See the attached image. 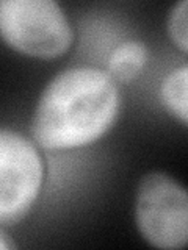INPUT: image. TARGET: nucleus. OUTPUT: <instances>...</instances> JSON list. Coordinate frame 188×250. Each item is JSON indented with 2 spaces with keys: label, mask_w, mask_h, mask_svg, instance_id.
<instances>
[{
  "label": "nucleus",
  "mask_w": 188,
  "mask_h": 250,
  "mask_svg": "<svg viewBox=\"0 0 188 250\" xmlns=\"http://www.w3.org/2000/svg\"><path fill=\"white\" fill-rule=\"evenodd\" d=\"M119 92L97 67H70L46 86L31 121L36 143L50 150L74 148L97 141L112 127Z\"/></svg>",
  "instance_id": "obj_1"
},
{
  "label": "nucleus",
  "mask_w": 188,
  "mask_h": 250,
  "mask_svg": "<svg viewBox=\"0 0 188 250\" xmlns=\"http://www.w3.org/2000/svg\"><path fill=\"white\" fill-rule=\"evenodd\" d=\"M43 178L36 147L19 133L0 128V224H14L28 213Z\"/></svg>",
  "instance_id": "obj_4"
},
{
  "label": "nucleus",
  "mask_w": 188,
  "mask_h": 250,
  "mask_svg": "<svg viewBox=\"0 0 188 250\" xmlns=\"http://www.w3.org/2000/svg\"><path fill=\"white\" fill-rule=\"evenodd\" d=\"M0 36L21 53L55 58L66 53L74 31L53 0H0Z\"/></svg>",
  "instance_id": "obj_2"
},
{
  "label": "nucleus",
  "mask_w": 188,
  "mask_h": 250,
  "mask_svg": "<svg viewBox=\"0 0 188 250\" xmlns=\"http://www.w3.org/2000/svg\"><path fill=\"white\" fill-rule=\"evenodd\" d=\"M187 86H188V69L182 66L164 78L162 84V102L168 111L177 116L184 124L188 121L187 109Z\"/></svg>",
  "instance_id": "obj_6"
},
{
  "label": "nucleus",
  "mask_w": 188,
  "mask_h": 250,
  "mask_svg": "<svg viewBox=\"0 0 188 250\" xmlns=\"http://www.w3.org/2000/svg\"><path fill=\"white\" fill-rule=\"evenodd\" d=\"M8 249H11V244L6 241V238L3 236V234L0 233V250H8Z\"/></svg>",
  "instance_id": "obj_8"
},
{
  "label": "nucleus",
  "mask_w": 188,
  "mask_h": 250,
  "mask_svg": "<svg viewBox=\"0 0 188 250\" xmlns=\"http://www.w3.org/2000/svg\"><path fill=\"white\" fill-rule=\"evenodd\" d=\"M135 221L143 238L159 249H182L188 236V195L182 185L163 172L141 178Z\"/></svg>",
  "instance_id": "obj_3"
},
{
  "label": "nucleus",
  "mask_w": 188,
  "mask_h": 250,
  "mask_svg": "<svg viewBox=\"0 0 188 250\" xmlns=\"http://www.w3.org/2000/svg\"><path fill=\"white\" fill-rule=\"evenodd\" d=\"M146 58L147 50L143 42L125 41L118 45L110 55L107 74L112 77V80L127 83L141 72Z\"/></svg>",
  "instance_id": "obj_5"
},
{
  "label": "nucleus",
  "mask_w": 188,
  "mask_h": 250,
  "mask_svg": "<svg viewBox=\"0 0 188 250\" xmlns=\"http://www.w3.org/2000/svg\"><path fill=\"white\" fill-rule=\"evenodd\" d=\"M187 6L188 2L182 0L172 6L168 16V33L180 50L184 53L188 52V35H187Z\"/></svg>",
  "instance_id": "obj_7"
}]
</instances>
